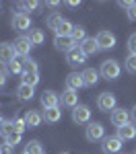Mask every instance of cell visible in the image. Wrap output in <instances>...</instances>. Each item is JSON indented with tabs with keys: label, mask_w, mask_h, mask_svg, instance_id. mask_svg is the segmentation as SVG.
Instances as JSON below:
<instances>
[{
	"label": "cell",
	"mask_w": 136,
	"mask_h": 154,
	"mask_svg": "<svg viewBox=\"0 0 136 154\" xmlns=\"http://www.w3.org/2000/svg\"><path fill=\"white\" fill-rule=\"evenodd\" d=\"M11 25L14 31H27L31 27V17L25 14V12H14L11 19Z\"/></svg>",
	"instance_id": "cell-8"
},
{
	"label": "cell",
	"mask_w": 136,
	"mask_h": 154,
	"mask_svg": "<svg viewBox=\"0 0 136 154\" xmlns=\"http://www.w3.org/2000/svg\"><path fill=\"white\" fill-rule=\"evenodd\" d=\"M126 70L130 74H136V54H128L126 56Z\"/></svg>",
	"instance_id": "cell-30"
},
{
	"label": "cell",
	"mask_w": 136,
	"mask_h": 154,
	"mask_svg": "<svg viewBox=\"0 0 136 154\" xmlns=\"http://www.w3.org/2000/svg\"><path fill=\"white\" fill-rule=\"evenodd\" d=\"M85 138L89 140V142H99V140H105V128H103V123H99V121H91V123H87Z\"/></svg>",
	"instance_id": "cell-2"
},
{
	"label": "cell",
	"mask_w": 136,
	"mask_h": 154,
	"mask_svg": "<svg viewBox=\"0 0 136 154\" xmlns=\"http://www.w3.org/2000/svg\"><path fill=\"white\" fill-rule=\"evenodd\" d=\"M14 45L8 43V41H2L0 43V64H4V66H8L11 62H14Z\"/></svg>",
	"instance_id": "cell-10"
},
{
	"label": "cell",
	"mask_w": 136,
	"mask_h": 154,
	"mask_svg": "<svg viewBox=\"0 0 136 154\" xmlns=\"http://www.w3.org/2000/svg\"><path fill=\"white\" fill-rule=\"evenodd\" d=\"M23 72H37V62L33 58H25V62H23Z\"/></svg>",
	"instance_id": "cell-34"
},
{
	"label": "cell",
	"mask_w": 136,
	"mask_h": 154,
	"mask_svg": "<svg viewBox=\"0 0 136 154\" xmlns=\"http://www.w3.org/2000/svg\"><path fill=\"white\" fill-rule=\"evenodd\" d=\"M27 37H29V41H31V45H41V43L46 41V33H43L41 29H31Z\"/></svg>",
	"instance_id": "cell-24"
},
{
	"label": "cell",
	"mask_w": 136,
	"mask_h": 154,
	"mask_svg": "<svg viewBox=\"0 0 136 154\" xmlns=\"http://www.w3.org/2000/svg\"><path fill=\"white\" fill-rule=\"evenodd\" d=\"M81 74H83L85 86H95L99 82V70H95V68H85Z\"/></svg>",
	"instance_id": "cell-18"
},
{
	"label": "cell",
	"mask_w": 136,
	"mask_h": 154,
	"mask_svg": "<svg viewBox=\"0 0 136 154\" xmlns=\"http://www.w3.org/2000/svg\"><path fill=\"white\" fill-rule=\"evenodd\" d=\"M72 121L74 123H91V109L87 105H76L72 109Z\"/></svg>",
	"instance_id": "cell-9"
},
{
	"label": "cell",
	"mask_w": 136,
	"mask_h": 154,
	"mask_svg": "<svg viewBox=\"0 0 136 154\" xmlns=\"http://www.w3.org/2000/svg\"><path fill=\"white\" fill-rule=\"evenodd\" d=\"M46 4H48L49 8H58V6H60V2H56V0H49V2H46Z\"/></svg>",
	"instance_id": "cell-40"
},
{
	"label": "cell",
	"mask_w": 136,
	"mask_h": 154,
	"mask_svg": "<svg viewBox=\"0 0 136 154\" xmlns=\"http://www.w3.org/2000/svg\"><path fill=\"white\" fill-rule=\"evenodd\" d=\"M122 146H124V142L118 136H107V138L103 140V144H101V150L105 154H118L122 150Z\"/></svg>",
	"instance_id": "cell-7"
},
{
	"label": "cell",
	"mask_w": 136,
	"mask_h": 154,
	"mask_svg": "<svg viewBox=\"0 0 136 154\" xmlns=\"http://www.w3.org/2000/svg\"><path fill=\"white\" fill-rule=\"evenodd\" d=\"M54 45H56L58 51H64V54H68L74 48H78V43L74 41L72 37H54Z\"/></svg>",
	"instance_id": "cell-12"
},
{
	"label": "cell",
	"mask_w": 136,
	"mask_h": 154,
	"mask_svg": "<svg viewBox=\"0 0 136 154\" xmlns=\"http://www.w3.org/2000/svg\"><path fill=\"white\" fill-rule=\"evenodd\" d=\"M17 144H21V134L19 131H14L8 138H4V146H8V148H14Z\"/></svg>",
	"instance_id": "cell-29"
},
{
	"label": "cell",
	"mask_w": 136,
	"mask_h": 154,
	"mask_svg": "<svg viewBox=\"0 0 136 154\" xmlns=\"http://www.w3.org/2000/svg\"><path fill=\"white\" fill-rule=\"evenodd\" d=\"M126 17H128L130 21H136V2H132V6L126 11Z\"/></svg>",
	"instance_id": "cell-37"
},
{
	"label": "cell",
	"mask_w": 136,
	"mask_h": 154,
	"mask_svg": "<svg viewBox=\"0 0 136 154\" xmlns=\"http://www.w3.org/2000/svg\"><path fill=\"white\" fill-rule=\"evenodd\" d=\"M0 154H12V148H8V146H2V148H0Z\"/></svg>",
	"instance_id": "cell-39"
},
{
	"label": "cell",
	"mask_w": 136,
	"mask_h": 154,
	"mask_svg": "<svg viewBox=\"0 0 136 154\" xmlns=\"http://www.w3.org/2000/svg\"><path fill=\"white\" fill-rule=\"evenodd\" d=\"M6 72L8 74H23V62H11L8 66H6Z\"/></svg>",
	"instance_id": "cell-31"
},
{
	"label": "cell",
	"mask_w": 136,
	"mask_h": 154,
	"mask_svg": "<svg viewBox=\"0 0 136 154\" xmlns=\"http://www.w3.org/2000/svg\"><path fill=\"white\" fill-rule=\"evenodd\" d=\"M120 6H122V8H126V11H128V8H130V6H132V2H130V0H122V2H120Z\"/></svg>",
	"instance_id": "cell-38"
},
{
	"label": "cell",
	"mask_w": 136,
	"mask_h": 154,
	"mask_svg": "<svg viewBox=\"0 0 136 154\" xmlns=\"http://www.w3.org/2000/svg\"><path fill=\"white\" fill-rule=\"evenodd\" d=\"M78 48L83 49V54H85V56H95V54L101 51V48H99V43H97V39H95V37H87Z\"/></svg>",
	"instance_id": "cell-13"
},
{
	"label": "cell",
	"mask_w": 136,
	"mask_h": 154,
	"mask_svg": "<svg viewBox=\"0 0 136 154\" xmlns=\"http://www.w3.org/2000/svg\"><path fill=\"white\" fill-rule=\"evenodd\" d=\"M12 125H14V131H19V134H23L25 130H29V128H27V121H25V117L12 119Z\"/></svg>",
	"instance_id": "cell-33"
},
{
	"label": "cell",
	"mask_w": 136,
	"mask_h": 154,
	"mask_svg": "<svg viewBox=\"0 0 136 154\" xmlns=\"http://www.w3.org/2000/svg\"><path fill=\"white\" fill-rule=\"evenodd\" d=\"M23 154H25V152H23Z\"/></svg>",
	"instance_id": "cell-46"
},
{
	"label": "cell",
	"mask_w": 136,
	"mask_h": 154,
	"mask_svg": "<svg viewBox=\"0 0 136 154\" xmlns=\"http://www.w3.org/2000/svg\"><path fill=\"white\" fill-rule=\"evenodd\" d=\"M2 123H4V119H2V115H0V128H2Z\"/></svg>",
	"instance_id": "cell-43"
},
{
	"label": "cell",
	"mask_w": 136,
	"mask_h": 154,
	"mask_svg": "<svg viewBox=\"0 0 136 154\" xmlns=\"http://www.w3.org/2000/svg\"><path fill=\"white\" fill-rule=\"evenodd\" d=\"M60 103H62L64 107H70V109H74V107L78 105V95H76V91L66 88V91L60 95Z\"/></svg>",
	"instance_id": "cell-16"
},
{
	"label": "cell",
	"mask_w": 136,
	"mask_h": 154,
	"mask_svg": "<svg viewBox=\"0 0 136 154\" xmlns=\"http://www.w3.org/2000/svg\"><path fill=\"white\" fill-rule=\"evenodd\" d=\"M99 74L105 80H118L120 74H122V66H120L118 60H103L101 62V68H99Z\"/></svg>",
	"instance_id": "cell-1"
},
{
	"label": "cell",
	"mask_w": 136,
	"mask_h": 154,
	"mask_svg": "<svg viewBox=\"0 0 136 154\" xmlns=\"http://www.w3.org/2000/svg\"><path fill=\"white\" fill-rule=\"evenodd\" d=\"M37 82H39V72H23L21 74V84H27V86L35 88Z\"/></svg>",
	"instance_id": "cell-22"
},
{
	"label": "cell",
	"mask_w": 136,
	"mask_h": 154,
	"mask_svg": "<svg viewBox=\"0 0 136 154\" xmlns=\"http://www.w3.org/2000/svg\"><path fill=\"white\" fill-rule=\"evenodd\" d=\"M109 121L120 130V128H124V125H128L130 123V111H126V109H122V107H118V109H113L109 115Z\"/></svg>",
	"instance_id": "cell-5"
},
{
	"label": "cell",
	"mask_w": 136,
	"mask_h": 154,
	"mask_svg": "<svg viewBox=\"0 0 136 154\" xmlns=\"http://www.w3.org/2000/svg\"><path fill=\"white\" fill-rule=\"evenodd\" d=\"M60 119H62L60 107H52V109H46L43 111V121H48V123H58Z\"/></svg>",
	"instance_id": "cell-20"
},
{
	"label": "cell",
	"mask_w": 136,
	"mask_h": 154,
	"mask_svg": "<svg viewBox=\"0 0 136 154\" xmlns=\"http://www.w3.org/2000/svg\"><path fill=\"white\" fill-rule=\"evenodd\" d=\"M85 60H87V56L83 54V49H81V48H74L72 51L66 54V62H68L70 66H83Z\"/></svg>",
	"instance_id": "cell-14"
},
{
	"label": "cell",
	"mask_w": 136,
	"mask_h": 154,
	"mask_svg": "<svg viewBox=\"0 0 136 154\" xmlns=\"http://www.w3.org/2000/svg\"><path fill=\"white\" fill-rule=\"evenodd\" d=\"M66 4H68V6H70V8H76V6H78V4H81V2H78V0H76V2H74V0H70V2H66Z\"/></svg>",
	"instance_id": "cell-41"
},
{
	"label": "cell",
	"mask_w": 136,
	"mask_h": 154,
	"mask_svg": "<svg viewBox=\"0 0 136 154\" xmlns=\"http://www.w3.org/2000/svg\"><path fill=\"white\" fill-rule=\"evenodd\" d=\"M17 6L21 8V12H25V14H27V12H33V11H37V8H39L41 4H39V2H35V0H29V2H19Z\"/></svg>",
	"instance_id": "cell-28"
},
{
	"label": "cell",
	"mask_w": 136,
	"mask_h": 154,
	"mask_svg": "<svg viewBox=\"0 0 136 154\" xmlns=\"http://www.w3.org/2000/svg\"><path fill=\"white\" fill-rule=\"evenodd\" d=\"M39 103L43 109H52V107H58L60 105V95L54 93V91H43L41 97H39Z\"/></svg>",
	"instance_id": "cell-11"
},
{
	"label": "cell",
	"mask_w": 136,
	"mask_h": 154,
	"mask_svg": "<svg viewBox=\"0 0 136 154\" xmlns=\"http://www.w3.org/2000/svg\"><path fill=\"white\" fill-rule=\"evenodd\" d=\"M35 95V88L33 86H27V84H19V88H17V97L21 99V101H31Z\"/></svg>",
	"instance_id": "cell-21"
},
{
	"label": "cell",
	"mask_w": 136,
	"mask_h": 154,
	"mask_svg": "<svg viewBox=\"0 0 136 154\" xmlns=\"http://www.w3.org/2000/svg\"><path fill=\"white\" fill-rule=\"evenodd\" d=\"M83 86H85L83 74H78V72H70V74L66 76V88H70V91H78V88H83Z\"/></svg>",
	"instance_id": "cell-15"
},
{
	"label": "cell",
	"mask_w": 136,
	"mask_h": 154,
	"mask_svg": "<svg viewBox=\"0 0 136 154\" xmlns=\"http://www.w3.org/2000/svg\"><path fill=\"white\" fill-rule=\"evenodd\" d=\"M76 41V43H83L87 39V29L83 27V25H74V29H72V35H70Z\"/></svg>",
	"instance_id": "cell-27"
},
{
	"label": "cell",
	"mask_w": 136,
	"mask_h": 154,
	"mask_svg": "<svg viewBox=\"0 0 136 154\" xmlns=\"http://www.w3.org/2000/svg\"><path fill=\"white\" fill-rule=\"evenodd\" d=\"M64 21L60 17V12H52L48 19H46V25H48V29H52V31H56L58 27H60V23Z\"/></svg>",
	"instance_id": "cell-26"
},
{
	"label": "cell",
	"mask_w": 136,
	"mask_h": 154,
	"mask_svg": "<svg viewBox=\"0 0 136 154\" xmlns=\"http://www.w3.org/2000/svg\"><path fill=\"white\" fill-rule=\"evenodd\" d=\"M60 154H70V152H60Z\"/></svg>",
	"instance_id": "cell-44"
},
{
	"label": "cell",
	"mask_w": 136,
	"mask_h": 154,
	"mask_svg": "<svg viewBox=\"0 0 136 154\" xmlns=\"http://www.w3.org/2000/svg\"><path fill=\"white\" fill-rule=\"evenodd\" d=\"M95 39H97V43H99V48H101V49H113V48H115V43H118L115 35H113L111 31H107V29H101L97 35H95Z\"/></svg>",
	"instance_id": "cell-4"
},
{
	"label": "cell",
	"mask_w": 136,
	"mask_h": 154,
	"mask_svg": "<svg viewBox=\"0 0 136 154\" xmlns=\"http://www.w3.org/2000/svg\"><path fill=\"white\" fill-rule=\"evenodd\" d=\"M134 154H136V152H134Z\"/></svg>",
	"instance_id": "cell-47"
},
{
	"label": "cell",
	"mask_w": 136,
	"mask_h": 154,
	"mask_svg": "<svg viewBox=\"0 0 136 154\" xmlns=\"http://www.w3.org/2000/svg\"><path fill=\"white\" fill-rule=\"evenodd\" d=\"M25 121H27V128L33 130V128H37V125L43 121V115H41L39 111H35V109H29V111L25 113Z\"/></svg>",
	"instance_id": "cell-17"
},
{
	"label": "cell",
	"mask_w": 136,
	"mask_h": 154,
	"mask_svg": "<svg viewBox=\"0 0 136 154\" xmlns=\"http://www.w3.org/2000/svg\"><path fill=\"white\" fill-rule=\"evenodd\" d=\"M12 45H14V54L21 56V58H29V51H31V48H33L27 35H19L14 41H12Z\"/></svg>",
	"instance_id": "cell-6"
},
{
	"label": "cell",
	"mask_w": 136,
	"mask_h": 154,
	"mask_svg": "<svg viewBox=\"0 0 136 154\" xmlns=\"http://www.w3.org/2000/svg\"><path fill=\"white\" fill-rule=\"evenodd\" d=\"M72 29H74V25L70 23V21L64 19V21L60 23V27H58L54 33H56V37H70V35H72Z\"/></svg>",
	"instance_id": "cell-23"
},
{
	"label": "cell",
	"mask_w": 136,
	"mask_h": 154,
	"mask_svg": "<svg viewBox=\"0 0 136 154\" xmlns=\"http://www.w3.org/2000/svg\"><path fill=\"white\" fill-rule=\"evenodd\" d=\"M0 8H2V4H0Z\"/></svg>",
	"instance_id": "cell-45"
},
{
	"label": "cell",
	"mask_w": 136,
	"mask_h": 154,
	"mask_svg": "<svg viewBox=\"0 0 136 154\" xmlns=\"http://www.w3.org/2000/svg\"><path fill=\"white\" fill-rule=\"evenodd\" d=\"M6 76H8L6 68H0V88H4V86H6V80H8Z\"/></svg>",
	"instance_id": "cell-36"
},
{
	"label": "cell",
	"mask_w": 136,
	"mask_h": 154,
	"mask_svg": "<svg viewBox=\"0 0 136 154\" xmlns=\"http://www.w3.org/2000/svg\"><path fill=\"white\" fill-rule=\"evenodd\" d=\"M11 134H14V125H12V119H11V121H4V123H2V128H0V136H2V138H8Z\"/></svg>",
	"instance_id": "cell-32"
},
{
	"label": "cell",
	"mask_w": 136,
	"mask_h": 154,
	"mask_svg": "<svg viewBox=\"0 0 136 154\" xmlns=\"http://www.w3.org/2000/svg\"><path fill=\"white\" fill-rule=\"evenodd\" d=\"M115 136H118L122 142H126V140H134V138H136V125H134V123H128V125L120 128Z\"/></svg>",
	"instance_id": "cell-19"
},
{
	"label": "cell",
	"mask_w": 136,
	"mask_h": 154,
	"mask_svg": "<svg viewBox=\"0 0 136 154\" xmlns=\"http://www.w3.org/2000/svg\"><path fill=\"white\" fill-rule=\"evenodd\" d=\"M25 154H43V146L39 140H31L25 146Z\"/></svg>",
	"instance_id": "cell-25"
},
{
	"label": "cell",
	"mask_w": 136,
	"mask_h": 154,
	"mask_svg": "<svg viewBox=\"0 0 136 154\" xmlns=\"http://www.w3.org/2000/svg\"><path fill=\"white\" fill-rule=\"evenodd\" d=\"M128 49H130V54H136V33L128 37Z\"/></svg>",
	"instance_id": "cell-35"
},
{
	"label": "cell",
	"mask_w": 136,
	"mask_h": 154,
	"mask_svg": "<svg viewBox=\"0 0 136 154\" xmlns=\"http://www.w3.org/2000/svg\"><path fill=\"white\" fill-rule=\"evenodd\" d=\"M97 107L103 113H109L113 109H118V99H115L113 93H101L97 99Z\"/></svg>",
	"instance_id": "cell-3"
},
{
	"label": "cell",
	"mask_w": 136,
	"mask_h": 154,
	"mask_svg": "<svg viewBox=\"0 0 136 154\" xmlns=\"http://www.w3.org/2000/svg\"><path fill=\"white\" fill-rule=\"evenodd\" d=\"M132 117H134V119H136V105H134V107H132Z\"/></svg>",
	"instance_id": "cell-42"
}]
</instances>
